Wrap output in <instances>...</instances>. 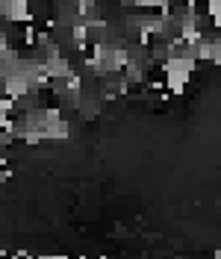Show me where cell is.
<instances>
[{
	"label": "cell",
	"mask_w": 221,
	"mask_h": 259,
	"mask_svg": "<svg viewBox=\"0 0 221 259\" xmlns=\"http://www.w3.org/2000/svg\"><path fill=\"white\" fill-rule=\"evenodd\" d=\"M189 74H192V71H186V68H168V71H165V82H168V89H171L174 95H183L186 82H189Z\"/></svg>",
	"instance_id": "obj_1"
},
{
	"label": "cell",
	"mask_w": 221,
	"mask_h": 259,
	"mask_svg": "<svg viewBox=\"0 0 221 259\" xmlns=\"http://www.w3.org/2000/svg\"><path fill=\"white\" fill-rule=\"evenodd\" d=\"M30 92V80L24 77V74H12L9 80H6V95L12 98V100H18V98H24Z\"/></svg>",
	"instance_id": "obj_2"
},
{
	"label": "cell",
	"mask_w": 221,
	"mask_h": 259,
	"mask_svg": "<svg viewBox=\"0 0 221 259\" xmlns=\"http://www.w3.org/2000/svg\"><path fill=\"white\" fill-rule=\"evenodd\" d=\"M109 59H112V68H124V65H127V53H124V50L109 53Z\"/></svg>",
	"instance_id": "obj_3"
},
{
	"label": "cell",
	"mask_w": 221,
	"mask_h": 259,
	"mask_svg": "<svg viewBox=\"0 0 221 259\" xmlns=\"http://www.w3.org/2000/svg\"><path fill=\"white\" fill-rule=\"evenodd\" d=\"M68 89H71V92H77V89H80V77H74V74H71V77H68Z\"/></svg>",
	"instance_id": "obj_4"
},
{
	"label": "cell",
	"mask_w": 221,
	"mask_h": 259,
	"mask_svg": "<svg viewBox=\"0 0 221 259\" xmlns=\"http://www.w3.org/2000/svg\"><path fill=\"white\" fill-rule=\"evenodd\" d=\"M9 177H12V174H9V171H6V168H0V183H6Z\"/></svg>",
	"instance_id": "obj_5"
}]
</instances>
